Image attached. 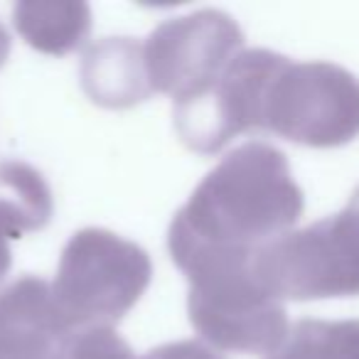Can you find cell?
Wrapping results in <instances>:
<instances>
[{"instance_id": "5b68a950", "label": "cell", "mask_w": 359, "mask_h": 359, "mask_svg": "<svg viewBox=\"0 0 359 359\" xmlns=\"http://www.w3.org/2000/svg\"><path fill=\"white\" fill-rule=\"evenodd\" d=\"M259 128L310 148H337L359 135V79L330 62L280 55L261 94Z\"/></svg>"}, {"instance_id": "5bb4252c", "label": "cell", "mask_w": 359, "mask_h": 359, "mask_svg": "<svg viewBox=\"0 0 359 359\" xmlns=\"http://www.w3.org/2000/svg\"><path fill=\"white\" fill-rule=\"evenodd\" d=\"M143 359H224L217 349L207 347L205 342L195 339H182V342H170L163 347H155Z\"/></svg>"}, {"instance_id": "52a82bcc", "label": "cell", "mask_w": 359, "mask_h": 359, "mask_svg": "<svg viewBox=\"0 0 359 359\" xmlns=\"http://www.w3.org/2000/svg\"><path fill=\"white\" fill-rule=\"evenodd\" d=\"M278 57L269 50L241 52L207 94L175 106L182 143L197 153H217L234 135L259 130L261 94Z\"/></svg>"}, {"instance_id": "8992f818", "label": "cell", "mask_w": 359, "mask_h": 359, "mask_svg": "<svg viewBox=\"0 0 359 359\" xmlns=\"http://www.w3.org/2000/svg\"><path fill=\"white\" fill-rule=\"evenodd\" d=\"M244 35L222 11H200L163 22L143 47L150 89L177 104L200 99L241 55Z\"/></svg>"}, {"instance_id": "ba28073f", "label": "cell", "mask_w": 359, "mask_h": 359, "mask_svg": "<svg viewBox=\"0 0 359 359\" xmlns=\"http://www.w3.org/2000/svg\"><path fill=\"white\" fill-rule=\"evenodd\" d=\"M69 332L45 280L25 276L0 290V359H52Z\"/></svg>"}, {"instance_id": "30bf717a", "label": "cell", "mask_w": 359, "mask_h": 359, "mask_svg": "<svg viewBox=\"0 0 359 359\" xmlns=\"http://www.w3.org/2000/svg\"><path fill=\"white\" fill-rule=\"evenodd\" d=\"M52 217V195L37 170L0 160V278L11 269V241L37 231Z\"/></svg>"}, {"instance_id": "9a60e30c", "label": "cell", "mask_w": 359, "mask_h": 359, "mask_svg": "<svg viewBox=\"0 0 359 359\" xmlns=\"http://www.w3.org/2000/svg\"><path fill=\"white\" fill-rule=\"evenodd\" d=\"M8 52H11V40H8V32L3 30V25H0V67L6 65Z\"/></svg>"}, {"instance_id": "4fadbf2b", "label": "cell", "mask_w": 359, "mask_h": 359, "mask_svg": "<svg viewBox=\"0 0 359 359\" xmlns=\"http://www.w3.org/2000/svg\"><path fill=\"white\" fill-rule=\"evenodd\" d=\"M52 359H135L133 349L114 327L72 330L57 344Z\"/></svg>"}, {"instance_id": "7c38bea8", "label": "cell", "mask_w": 359, "mask_h": 359, "mask_svg": "<svg viewBox=\"0 0 359 359\" xmlns=\"http://www.w3.org/2000/svg\"><path fill=\"white\" fill-rule=\"evenodd\" d=\"M269 359H359V320H300Z\"/></svg>"}, {"instance_id": "7a4b0ae2", "label": "cell", "mask_w": 359, "mask_h": 359, "mask_svg": "<svg viewBox=\"0 0 359 359\" xmlns=\"http://www.w3.org/2000/svg\"><path fill=\"white\" fill-rule=\"evenodd\" d=\"M175 264L190 280V323L212 347L226 352L271 354L290 327L278 298L259 283L254 254L197 251Z\"/></svg>"}, {"instance_id": "9c48e42d", "label": "cell", "mask_w": 359, "mask_h": 359, "mask_svg": "<svg viewBox=\"0 0 359 359\" xmlns=\"http://www.w3.org/2000/svg\"><path fill=\"white\" fill-rule=\"evenodd\" d=\"M81 84L91 101L109 109H126L150 94L145 74L143 47L133 40H104L94 45L84 57Z\"/></svg>"}, {"instance_id": "6da1fadb", "label": "cell", "mask_w": 359, "mask_h": 359, "mask_svg": "<svg viewBox=\"0 0 359 359\" xmlns=\"http://www.w3.org/2000/svg\"><path fill=\"white\" fill-rule=\"evenodd\" d=\"M303 207V190L285 155L254 140L226 155L175 215L168 234L170 254L172 261L197 251L256 254L288 234Z\"/></svg>"}, {"instance_id": "277c9868", "label": "cell", "mask_w": 359, "mask_h": 359, "mask_svg": "<svg viewBox=\"0 0 359 359\" xmlns=\"http://www.w3.org/2000/svg\"><path fill=\"white\" fill-rule=\"evenodd\" d=\"M150 276L138 244L106 229H81L62 251L52 295L69 330L111 327L138 303Z\"/></svg>"}, {"instance_id": "3957f363", "label": "cell", "mask_w": 359, "mask_h": 359, "mask_svg": "<svg viewBox=\"0 0 359 359\" xmlns=\"http://www.w3.org/2000/svg\"><path fill=\"white\" fill-rule=\"evenodd\" d=\"M254 273L280 303L359 295V187L342 212L261 246Z\"/></svg>"}, {"instance_id": "8fae6325", "label": "cell", "mask_w": 359, "mask_h": 359, "mask_svg": "<svg viewBox=\"0 0 359 359\" xmlns=\"http://www.w3.org/2000/svg\"><path fill=\"white\" fill-rule=\"evenodd\" d=\"M15 27L30 47L60 57L86 40L91 11L84 3H20Z\"/></svg>"}]
</instances>
